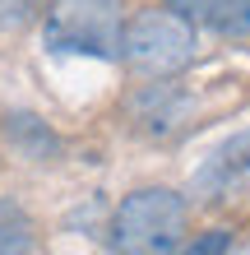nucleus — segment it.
Masks as SVG:
<instances>
[{"mask_svg":"<svg viewBox=\"0 0 250 255\" xmlns=\"http://www.w3.org/2000/svg\"><path fill=\"white\" fill-rule=\"evenodd\" d=\"M121 0H56L47 9V37L51 51H75L93 61H116L121 56Z\"/></svg>","mask_w":250,"mask_h":255,"instance_id":"3","label":"nucleus"},{"mask_svg":"<svg viewBox=\"0 0 250 255\" xmlns=\"http://www.w3.org/2000/svg\"><path fill=\"white\" fill-rule=\"evenodd\" d=\"M33 251V223L19 204L0 200V255H28Z\"/></svg>","mask_w":250,"mask_h":255,"instance_id":"5","label":"nucleus"},{"mask_svg":"<svg viewBox=\"0 0 250 255\" xmlns=\"http://www.w3.org/2000/svg\"><path fill=\"white\" fill-rule=\"evenodd\" d=\"M121 61L149 79L181 74L195 61V28L171 9H144L121 28Z\"/></svg>","mask_w":250,"mask_h":255,"instance_id":"2","label":"nucleus"},{"mask_svg":"<svg viewBox=\"0 0 250 255\" xmlns=\"http://www.w3.org/2000/svg\"><path fill=\"white\" fill-rule=\"evenodd\" d=\"M185 232V204L176 190H135L111 218V251L116 255H171Z\"/></svg>","mask_w":250,"mask_h":255,"instance_id":"1","label":"nucleus"},{"mask_svg":"<svg viewBox=\"0 0 250 255\" xmlns=\"http://www.w3.org/2000/svg\"><path fill=\"white\" fill-rule=\"evenodd\" d=\"M33 0H0V23H23Z\"/></svg>","mask_w":250,"mask_h":255,"instance_id":"7","label":"nucleus"},{"mask_svg":"<svg viewBox=\"0 0 250 255\" xmlns=\"http://www.w3.org/2000/svg\"><path fill=\"white\" fill-rule=\"evenodd\" d=\"M171 14H181L190 28H209L223 37L250 33V0H167Z\"/></svg>","mask_w":250,"mask_h":255,"instance_id":"4","label":"nucleus"},{"mask_svg":"<svg viewBox=\"0 0 250 255\" xmlns=\"http://www.w3.org/2000/svg\"><path fill=\"white\" fill-rule=\"evenodd\" d=\"M227 246H232V237L223 232V228H213V232H204V237H195L181 255H227Z\"/></svg>","mask_w":250,"mask_h":255,"instance_id":"6","label":"nucleus"}]
</instances>
